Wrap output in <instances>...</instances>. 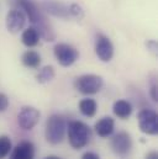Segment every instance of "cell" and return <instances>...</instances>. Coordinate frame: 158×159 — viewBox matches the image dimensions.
Returning <instances> with one entry per match:
<instances>
[{
    "mask_svg": "<svg viewBox=\"0 0 158 159\" xmlns=\"http://www.w3.org/2000/svg\"><path fill=\"white\" fill-rule=\"evenodd\" d=\"M16 4L26 14V17L31 22L32 27H35L36 31L39 32L40 39H43L47 42H52L56 40V34L53 31V27L47 20L43 9L35 0H16Z\"/></svg>",
    "mask_w": 158,
    "mask_h": 159,
    "instance_id": "cell-1",
    "label": "cell"
},
{
    "mask_svg": "<svg viewBox=\"0 0 158 159\" xmlns=\"http://www.w3.org/2000/svg\"><path fill=\"white\" fill-rule=\"evenodd\" d=\"M67 131H68V141L69 144L74 148V149H81L84 148L91 136V131L90 127L81 122V121H71L67 126Z\"/></svg>",
    "mask_w": 158,
    "mask_h": 159,
    "instance_id": "cell-2",
    "label": "cell"
},
{
    "mask_svg": "<svg viewBox=\"0 0 158 159\" xmlns=\"http://www.w3.org/2000/svg\"><path fill=\"white\" fill-rule=\"evenodd\" d=\"M67 123L63 116L52 115L46 122V139L51 144H58L64 139Z\"/></svg>",
    "mask_w": 158,
    "mask_h": 159,
    "instance_id": "cell-3",
    "label": "cell"
},
{
    "mask_svg": "<svg viewBox=\"0 0 158 159\" xmlns=\"http://www.w3.org/2000/svg\"><path fill=\"white\" fill-rule=\"evenodd\" d=\"M103 78L96 74H84L74 80V88L83 95H94L103 88Z\"/></svg>",
    "mask_w": 158,
    "mask_h": 159,
    "instance_id": "cell-4",
    "label": "cell"
},
{
    "mask_svg": "<svg viewBox=\"0 0 158 159\" xmlns=\"http://www.w3.org/2000/svg\"><path fill=\"white\" fill-rule=\"evenodd\" d=\"M57 62L62 67H71L79 58L78 49L68 43H57L53 49Z\"/></svg>",
    "mask_w": 158,
    "mask_h": 159,
    "instance_id": "cell-5",
    "label": "cell"
},
{
    "mask_svg": "<svg viewBox=\"0 0 158 159\" xmlns=\"http://www.w3.org/2000/svg\"><path fill=\"white\" fill-rule=\"evenodd\" d=\"M140 129L150 136L158 133V116L157 112L151 109H143L137 115Z\"/></svg>",
    "mask_w": 158,
    "mask_h": 159,
    "instance_id": "cell-6",
    "label": "cell"
},
{
    "mask_svg": "<svg viewBox=\"0 0 158 159\" xmlns=\"http://www.w3.org/2000/svg\"><path fill=\"white\" fill-rule=\"evenodd\" d=\"M95 53L103 62H110L114 57V44L110 39L103 34H98L95 39Z\"/></svg>",
    "mask_w": 158,
    "mask_h": 159,
    "instance_id": "cell-7",
    "label": "cell"
},
{
    "mask_svg": "<svg viewBox=\"0 0 158 159\" xmlns=\"http://www.w3.org/2000/svg\"><path fill=\"white\" fill-rule=\"evenodd\" d=\"M26 21H27L26 14L20 7L11 9L6 15V29L11 34H17L24 30Z\"/></svg>",
    "mask_w": 158,
    "mask_h": 159,
    "instance_id": "cell-8",
    "label": "cell"
},
{
    "mask_svg": "<svg viewBox=\"0 0 158 159\" xmlns=\"http://www.w3.org/2000/svg\"><path fill=\"white\" fill-rule=\"evenodd\" d=\"M41 114L37 109L32 106H24L19 115H17V123L22 129H32L40 121Z\"/></svg>",
    "mask_w": 158,
    "mask_h": 159,
    "instance_id": "cell-9",
    "label": "cell"
},
{
    "mask_svg": "<svg viewBox=\"0 0 158 159\" xmlns=\"http://www.w3.org/2000/svg\"><path fill=\"white\" fill-rule=\"evenodd\" d=\"M111 148L118 156H127L132 149V139L127 132H118L111 138Z\"/></svg>",
    "mask_w": 158,
    "mask_h": 159,
    "instance_id": "cell-10",
    "label": "cell"
},
{
    "mask_svg": "<svg viewBox=\"0 0 158 159\" xmlns=\"http://www.w3.org/2000/svg\"><path fill=\"white\" fill-rule=\"evenodd\" d=\"M41 7L43 9V11H46L47 14L54 17H59L64 20L71 17L69 11H68V5H66L64 2L59 0H43Z\"/></svg>",
    "mask_w": 158,
    "mask_h": 159,
    "instance_id": "cell-11",
    "label": "cell"
},
{
    "mask_svg": "<svg viewBox=\"0 0 158 159\" xmlns=\"http://www.w3.org/2000/svg\"><path fill=\"white\" fill-rule=\"evenodd\" d=\"M10 153L11 154L9 159H34L35 158V146L30 141H22Z\"/></svg>",
    "mask_w": 158,
    "mask_h": 159,
    "instance_id": "cell-12",
    "label": "cell"
},
{
    "mask_svg": "<svg viewBox=\"0 0 158 159\" xmlns=\"http://www.w3.org/2000/svg\"><path fill=\"white\" fill-rule=\"evenodd\" d=\"M94 128H95V132L99 137L106 138V137L113 134V132L115 129V121L110 116H105L95 123Z\"/></svg>",
    "mask_w": 158,
    "mask_h": 159,
    "instance_id": "cell-13",
    "label": "cell"
},
{
    "mask_svg": "<svg viewBox=\"0 0 158 159\" xmlns=\"http://www.w3.org/2000/svg\"><path fill=\"white\" fill-rule=\"evenodd\" d=\"M113 112H114L115 116H118V119H128L132 114V105L127 100H118V101L114 102Z\"/></svg>",
    "mask_w": 158,
    "mask_h": 159,
    "instance_id": "cell-14",
    "label": "cell"
},
{
    "mask_svg": "<svg viewBox=\"0 0 158 159\" xmlns=\"http://www.w3.org/2000/svg\"><path fill=\"white\" fill-rule=\"evenodd\" d=\"M21 41L22 43L29 47V48H32V47H36L40 42V35L39 32L36 31L35 27L30 26L27 27L26 30H24L22 35H21Z\"/></svg>",
    "mask_w": 158,
    "mask_h": 159,
    "instance_id": "cell-15",
    "label": "cell"
},
{
    "mask_svg": "<svg viewBox=\"0 0 158 159\" xmlns=\"http://www.w3.org/2000/svg\"><path fill=\"white\" fill-rule=\"evenodd\" d=\"M21 61H22V64L25 67L31 68V69H36V68H39L40 64H41V56L39 54V52L29 49V51H26L22 54Z\"/></svg>",
    "mask_w": 158,
    "mask_h": 159,
    "instance_id": "cell-16",
    "label": "cell"
},
{
    "mask_svg": "<svg viewBox=\"0 0 158 159\" xmlns=\"http://www.w3.org/2000/svg\"><path fill=\"white\" fill-rule=\"evenodd\" d=\"M98 110V104L94 99H83L79 102V111L85 117H94Z\"/></svg>",
    "mask_w": 158,
    "mask_h": 159,
    "instance_id": "cell-17",
    "label": "cell"
},
{
    "mask_svg": "<svg viewBox=\"0 0 158 159\" xmlns=\"http://www.w3.org/2000/svg\"><path fill=\"white\" fill-rule=\"evenodd\" d=\"M54 74H56L54 68L52 66H46L39 72V74L36 75V79L40 84H46L54 78Z\"/></svg>",
    "mask_w": 158,
    "mask_h": 159,
    "instance_id": "cell-18",
    "label": "cell"
},
{
    "mask_svg": "<svg viewBox=\"0 0 158 159\" xmlns=\"http://www.w3.org/2000/svg\"><path fill=\"white\" fill-rule=\"evenodd\" d=\"M12 149L11 139L7 136H0V159L6 158Z\"/></svg>",
    "mask_w": 158,
    "mask_h": 159,
    "instance_id": "cell-19",
    "label": "cell"
},
{
    "mask_svg": "<svg viewBox=\"0 0 158 159\" xmlns=\"http://www.w3.org/2000/svg\"><path fill=\"white\" fill-rule=\"evenodd\" d=\"M68 11H69L71 17H74V19H78V20L84 17V10L81 9L80 5L76 4V2L68 5Z\"/></svg>",
    "mask_w": 158,
    "mask_h": 159,
    "instance_id": "cell-20",
    "label": "cell"
},
{
    "mask_svg": "<svg viewBox=\"0 0 158 159\" xmlns=\"http://www.w3.org/2000/svg\"><path fill=\"white\" fill-rule=\"evenodd\" d=\"M7 106H9V99H7V96L5 94L0 93V112L5 111L7 109Z\"/></svg>",
    "mask_w": 158,
    "mask_h": 159,
    "instance_id": "cell-21",
    "label": "cell"
},
{
    "mask_svg": "<svg viewBox=\"0 0 158 159\" xmlns=\"http://www.w3.org/2000/svg\"><path fill=\"white\" fill-rule=\"evenodd\" d=\"M150 94H151L152 100H153V101H157L158 100V91H157V84H156V83H153V84H152V86H151V89H150Z\"/></svg>",
    "mask_w": 158,
    "mask_h": 159,
    "instance_id": "cell-22",
    "label": "cell"
},
{
    "mask_svg": "<svg viewBox=\"0 0 158 159\" xmlns=\"http://www.w3.org/2000/svg\"><path fill=\"white\" fill-rule=\"evenodd\" d=\"M81 159H100V157L94 152H86L83 154Z\"/></svg>",
    "mask_w": 158,
    "mask_h": 159,
    "instance_id": "cell-23",
    "label": "cell"
},
{
    "mask_svg": "<svg viewBox=\"0 0 158 159\" xmlns=\"http://www.w3.org/2000/svg\"><path fill=\"white\" fill-rule=\"evenodd\" d=\"M146 44H147V47L151 48V51L156 52V49H157V42H156V41H148Z\"/></svg>",
    "mask_w": 158,
    "mask_h": 159,
    "instance_id": "cell-24",
    "label": "cell"
},
{
    "mask_svg": "<svg viewBox=\"0 0 158 159\" xmlns=\"http://www.w3.org/2000/svg\"><path fill=\"white\" fill-rule=\"evenodd\" d=\"M146 159H158V154L157 152H150L147 156H146Z\"/></svg>",
    "mask_w": 158,
    "mask_h": 159,
    "instance_id": "cell-25",
    "label": "cell"
},
{
    "mask_svg": "<svg viewBox=\"0 0 158 159\" xmlns=\"http://www.w3.org/2000/svg\"><path fill=\"white\" fill-rule=\"evenodd\" d=\"M44 159H61V158H58V157H56V156H49V157H47V158H44Z\"/></svg>",
    "mask_w": 158,
    "mask_h": 159,
    "instance_id": "cell-26",
    "label": "cell"
}]
</instances>
